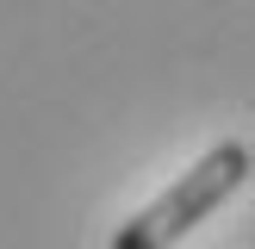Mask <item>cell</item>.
I'll return each instance as SVG.
<instances>
[{
	"label": "cell",
	"instance_id": "6da1fadb",
	"mask_svg": "<svg viewBox=\"0 0 255 249\" xmlns=\"http://www.w3.org/2000/svg\"><path fill=\"white\" fill-rule=\"evenodd\" d=\"M249 168H255V156H249L243 137L212 143L168 193H156L137 218H125L119 231H112V249H174L193 224H206L224 199L243 193V187H249Z\"/></svg>",
	"mask_w": 255,
	"mask_h": 249
}]
</instances>
